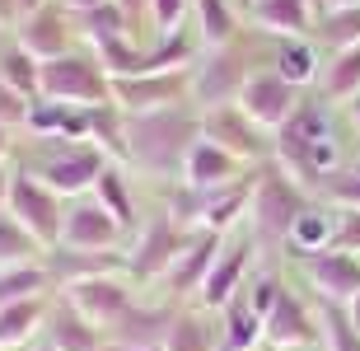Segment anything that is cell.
<instances>
[{
  "instance_id": "obj_1",
  "label": "cell",
  "mask_w": 360,
  "mask_h": 351,
  "mask_svg": "<svg viewBox=\"0 0 360 351\" xmlns=\"http://www.w3.org/2000/svg\"><path fill=\"white\" fill-rule=\"evenodd\" d=\"M201 141V117L183 108L127 113V160L146 174H183L187 150Z\"/></svg>"
},
{
  "instance_id": "obj_2",
  "label": "cell",
  "mask_w": 360,
  "mask_h": 351,
  "mask_svg": "<svg viewBox=\"0 0 360 351\" xmlns=\"http://www.w3.org/2000/svg\"><path fill=\"white\" fill-rule=\"evenodd\" d=\"M38 98L75 103V108H98V103H112V75L84 52L56 56V61H42V94Z\"/></svg>"
},
{
  "instance_id": "obj_3",
  "label": "cell",
  "mask_w": 360,
  "mask_h": 351,
  "mask_svg": "<svg viewBox=\"0 0 360 351\" xmlns=\"http://www.w3.org/2000/svg\"><path fill=\"white\" fill-rule=\"evenodd\" d=\"M19 225H24L33 239L52 253L56 243H61V220H66V211H61V197H56L47 183H42L38 174H28V169H14V183H10V206H5Z\"/></svg>"
},
{
  "instance_id": "obj_4",
  "label": "cell",
  "mask_w": 360,
  "mask_h": 351,
  "mask_svg": "<svg viewBox=\"0 0 360 351\" xmlns=\"http://www.w3.org/2000/svg\"><path fill=\"white\" fill-rule=\"evenodd\" d=\"M304 206H309V197L300 192V183L285 169H262L257 188H253V206H248L253 225H257V239H285Z\"/></svg>"
},
{
  "instance_id": "obj_5",
  "label": "cell",
  "mask_w": 360,
  "mask_h": 351,
  "mask_svg": "<svg viewBox=\"0 0 360 351\" xmlns=\"http://www.w3.org/2000/svg\"><path fill=\"white\" fill-rule=\"evenodd\" d=\"M187 239H192V230H183L174 216L150 220L146 230H136V243L127 248V272H131L136 281H160V276H169V267H174L178 257H183Z\"/></svg>"
},
{
  "instance_id": "obj_6",
  "label": "cell",
  "mask_w": 360,
  "mask_h": 351,
  "mask_svg": "<svg viewBox=\"0 0 360 351\" xmlns=\"http://www.w3.org/2000/svg\"><path fill=\"white\" fill-rule=\"evenodd\" d=\"M253 70L243 61V47L239 42H225V47H211V52L201 56L197 75H192V98H197L201 108H225V103H239V89Z\"/></svg>"
},
{
  "instance_id": "obj_7",
  "label": "cell",
  "mask_w": 360,
  "mask_h": 351,
  "mask_svg": "<svg viewBox=\"0 0 360 351\" xmlns=\"http://www.w3.org/2000/svg\"><path fill=\"white\" fill-rule=\"evenodd\" d=\"M300 103H304V98H300V84H290L276 66L253 70V75L243 80V89H239V108L248 113L262 132H281V127L295 117Z\"/></svg>"
},
{
  "instance_id": "obj_8",
  "label": "cell",
  "mask_w": 360,
  "mask_h": 351,
  "mask_svg": "<svg viewBox=\"0 0 360 351\" xmlns=\"http://www.w3.org/2000/svg\"><path fill=\"white\" fill-rule=\"evenodd\" d=\"M75 33H80V19L61 5V0H47L42 10L24 14L19 28H14V42L33 52L38 61H56V56H70L75 52Z\"/></svg>"
},
{
  "instance_id": "obj_9",
  "label": "cell",
  "mask_w": 360,
  "mask_h": 351,
  "mask_svg": "<svg viewBox=\"0 0 360 351\" xmlns=\"http://www.w3.org/2000/svg\"><path fill=\"white\" fill-rule=\"evenodd\" d=\"M192 98V70H160V75H117L112 80V103L122 113H155L178 108Z\"/></svg>"
},
{
  "instance_id": "obj_10",
  "label": "cell",
  "mask_w": 360,
  "mask_h": 351,
  "mask_svg": "<svg viewBox=\"0 0 360 351\" xmlns=\"http://www.w3.org/2000/svg\"><path fill=\"white\" fill-rule=\"evenodd\" d=\"M103 169H108V155L94 146V141H66V146L38 169V178L56 197H75V192L94 188V183L103 178Z\"/></svg>"
},
{
  "instance_id": "obj_11",
  "label": "cell",
  "mask_w": 360,
  "mask_h": 351,
  "mask_svg": "<svg viewBox=\"0 0 360 351\" xmlns=\"http://www.w3.org/2000/svg\"><path fill=\"white\" fill-rule=\"evenodd\" d=\"M201 136L206 141H215V146H225L234 160H262L267 155V132L257 127L248 113L239 108V103H225V108H211L201 113Z\"/></svg>"
},
{
  "instance_id": "obj_12",
  "label": "cell",
  "mask_w": 360,
  "mask_h": 351,
  "mask_svg": "<svg viewBox=\"0 0 360 351\" xmlns=\"http://www.w3.org/2000/svg\"><path fill=\"white\" fill-rule=\"evenodd\" d=\"M122 234L127 230L98 202H75L66 211V220H61V243L66 248H84V253H117Z\"/></svg>"
},
{
  "instance_id": "obj_13",
  "label": "cell",
  "mask_w": 360,
  "mask_h": 351,
  "mask_svg": "<svg viewBox=\"0 0 360 351\" xmlns=\"http://www.w3.org/2000/svg\"><path fill=\"white\" fill-rule=\"evenodd\" d=\"M304 276L328 305H351V300L360 295V257L342 253V248L304 257Z\"/></svg>"
},
{
  "instance_id": "obj_14",
  "label": "cell",
  "mask_w": 360,
  "mask_h": 351,
  "mask_svg": "<svg viewBox=\"0 0 360 351\" xmlns=\"http://www.w3.org/2000/svg\"><path fill=\"white\" fill-rule=\"evenodd\" d=\"M220 248H225V234H215V230L192 234V239H187V248H183V257H178L174 267H169V276H164L169 295H174V300L201 295V286H206V276H211Z\"/></svg>"
},
{
  "instance_id": "obj_15",
  "label": "cell",
  "mask_w": 360,
  "mask_h": 351,
  "mask_svg": "<svg viewBox=\"0 0 360 351\" xmlns=\"http://www.w3.org/2000/svg\"><path fill=\"white\" fill-rule=\"evenodd\" d=\"M323 328L314 324V314H309V305L295 291H281V300L271 305L267 314V328H262V342L276 351H295V347H309V342H319Z\"/></svg>"
},
{
  "instance_id": "obj_16",
  "label": "cell",
  "mask_w": 360,
  "mask_h": 351,
  "mask_svg": "<svg viewBox=\"0 0 360 351\" xmlns=\"http://www.w3.org/2000/svg\"><path fill=\"white\" fill-rule=\"evenodd\" d=\"M66 300L84 314V319H89L94 328H112L122 314L136 305L131 291H127V281H117V276H89V281L70 286Z\"/></svg>"
},
{
  "instance_id": "obj_17",
  "label": "cell",
  "mask_w": 360,
  "mask_h": 351,
  "mask_svg": "<svg viewBox=\"0 0 360 351\" xmlns=\"http://www.w3.org/2000/svg\"><path fill=\"white\" fill-rule=\"evenodd\" d=\"M248 262H253V239H234L220 248V257H215L211 276H206V286H201L197 305H206V309H225L229 300L239 295L243 276H248Z\"/></svg>"
},
{
  "instance_id": "obj_18",
  "label": "cell",
  "mask_w": 360,
  "mask_h": 351,
  "mask_svg": "<svg viewBox=\"0 0 360 351\" xmlns=\"http://www.w3.org/2000/svg\"><path fill=\"white\" fill-rule=\"evenodd\" d=\"M174 319H178L174 305H131L108 333H112V347H164Z\"/></svg>"
},
{
  "instance_id": "obj_19",
  "label": "cell",
  "mask_w": 360,
  "mask_h": 351,
  "mask_svg": "<svg viewBox=\"0 0 360 351\" xmlns=\"http://www.w3.org/2000/svg\"><path fill=\"white\" fill-rule=\"evenodd\" d=\"M234 178H243V160H234L225 146H215V141L201 136L197 146L187 150V160H183V183H187V188L211 192V188L234 183Z\"/></svg>"
},
{
  "instance_id": "obj_20",
  "label": "cell",
  "mask_w": 360,
  "mask_h": 351,
  "mask_svg": "<svg viewBox=\"0 0 360 351\" xmlns=\"http://www.w3.org/2000/svg\"><path fill=\"white\" fill-rule=\"evenodd\" d=\"M117 267H127V253H84V248H66L56 243L47 253V272H52V286H80L89 276H112Z\"/></svg>"
},
{
  "instance_id": "obj_21",
  "label": "cell",
  "mask_w": 360,
  "mask_h": 351,
  "mask_svg": "<svg viewBox=\"0 0 360 351\" xmlns=\"http://www.w3.org/2000/svg\"><path fill=\"white\" fill-rule=\"evenodd\" d=\"M47 342H52L56 351H103L98 328H94L70 300H56L52 309H47Z\"/></svg>"
},
{
  "instance_id": "obj_22",
  "label": "cell",
  "mask_w": 360,
  "mask_h": 351,
  "mask_svg": "<svg viewBox=\"0 0 360 351\" xmlns=\"http://www.w3.org/2000/svg\"><path fill=\"white\" fill-rule=\"evenodd\" d=\"M253 188H257V174H243V178H234V183H225V188H211L206 192V211H201V230L225 234L229 225L253 206Z\"/></svg>"
},
{
  "instance_id": "obj_23",
  "label": "cell",
  "mask_w": 360,
  "mask_h": 351,
  "mask_svg": "<svg viewBox=\"0 0 360 351\" xmlns=\"http://www.w3.org/2000/svg\"><path fill=\"white\" fill-rule=\"evenodd\" d=\"M257 28H267L276 38H309L319 14L309 10V0H253L248 5Z\"/></svg>"
},
{
  "instance_id": "obj_24",
  "label": "cell",
  "mask_w": 360,
  "mask_h": 351,
  "mask_svg": "<svg viewBox=\"0 0 360 351\" xmlns=\"http://www.w3.org/2000/svg\"><path fill=\"white\" fill-rule=\"evenodd\" d=\"M333 243H337V216L328 211V206H314V202L300 211V220H295L290 234H285V248H290L295 257L328 253Z\"/></svg>"
},
{
  "instance_id": "obj_25",
  "label": "cell",
  "mask_w": 360,
  "mask_h": 351,
  "mask_svg": "<svg viewBox=\"0 0 360 351\" xmlns=\"http://www.w3.org/2000/svg\"><path fill=\"white\" fill-rule=\"evenodd\" d=\"M192 14H197V38L201 47H225L239 33V0H192Z\"/></svg>"
},
{
  "instance_id": "obj_26",
  "label": "cell",
  "mask_w": 360,
  "mask_h": 351,
  "mask_svg": "<svg viewBox=\"0 0 360 351\" xmlns=\"http://www.w3.org/2000/svg\"><path fill=\"white\" fill-rule=\"evenodd\" d=\"M192 56H197V38H192V33H183V28H174V33H160V38L141 52V70H136V75L187 70V66H192Z\"/></svg>"
},
{
  "instance_id": "obj_27",
  "label": "cell",
  "mask_w": 360,
  "mask_h": 351,
  "mask_svg": "<svg viewBox=\"0 0 360 351\" xmlns=\"http://www.w3.org/2000/svg\"><path fill=\"white\" fill-rule=\"evenodd\" d=\"M314 38L333 52H351L360 47V5H333L328 14L314 19Z\"/></svg>"
},
{
  "instance_id": "obj_28",
  "label": "cell",
  "mask_w": 360,
  "mask_h": 351,
  "mask_svg": "<svg viewBox=\"0 0 360 351\" xmlns=\"http://www.w3.org/2000/svg\"><path fill=\"white\" fill-rule=\"evenodd\" d=\"M52 291V272L42 262H19V267H0V305H19V300H42Z\"/></svg>"
},
{
  "instance_id": "obj_29",
  "label": "cell",
  "mask_w": 360,
  "mask_h": 351,
  "mask_svg": "<svg viewBox=\"0 0 360 351\" xmlns=\"http://www.w3.org/2000/svg\"><path fill=\"white\" fill-rule=\"evenodd\" d=\"M47 319V305L42 300H19V305H0V351H14L24 347L38 324Z\"/></svg>"
},
{
  "instance_id": "obj_30",
  "label": "cell",
  "mask_w": 360,
  "mask_h": 351,
  "mask_svg": "<svg viewBox=\"0 0 360 351\" xmlns=\"http://www.w3.org/2000/svg\"><path fill=\"white\" fill-rule=\"evenodd\" d=\"M262 328H267V319L248 305V295H234L225 305V347L229 351H253L262 342Z\"/></svg>"
},
{
  "instance_id": "obj_31",
  "label": "cell",
  "mask_w": 360,
  "mask_h": 351,
  "mask_svg": "<svg viewBox=\"0 0 360 351\" xmlns=\"http://www.w3.org/2000/svg\"><path fill=\"white\" fill-rule=\"evenodd\" d=\"M0 80L14 84L24 98H38L42 94V61L33 52H24L19 42H10V47L0 52Z\"/></svg>"
},
{
  "instance_id": "obj_32",
  "label": "cell",
  "mask_w": 360,
  "mask_h": 351,
  "mask_svg": "<svg viewBox=\"0 0 360 351\" xmlns=\"http://www.w3.org/2000/svg\"><path fill=\"white\" fill-rule=\"evenodd\" d=\"M323 98H328V103L360 98V47L333 52V61H328V70H323Z\"/></svg>"
},
{
  "instance_id": "obj_33",
  "label": "cell",
  "mask_w": 360,
  "mask_h": 351,
  "mask_svg": "<svg viewBox=\"0 0 360 351\" xmlns=\"http://www.w3.org/2000/svg\"><path fill=\"white\" fill-rule=\"evenodd\" d=\"M94 192H98L94 202L103 206V211H108L112 220H117L122 230H136V202H131V188H127L122 169H112V164H108V169H103V178L94 183Z\"/></svg>"
},
{
  "instance_id": "obj_34",
  "label": "cell",
  "mask_w": 360,
  "mask_h": 351,
  "mask_svg": "<svg viewBox=\"0 0 360 351\" xmlns=\"http://www.w3.org/2000/svg\"><path fill=\"white\" fill-rule=\"evenodd\" d=\"M276 70H281L290 84H300V89H304V84L319 75V42H309V38H285V42H281V52H276Z\"/></svg>"
},
{
  "instance_id": "obj_35",
  "label": "cell",
  "mask_w": 360,
  "mask_h": 351,
  "mask_svg": "<svg viewBox=\"0 0 360 351\" xmlns=\"http://www.w3.org/2000/svg\"><path fill=\"white\" fill-rule=\"evenodd\" d=\"M38 253H47L33 234L10 216L0 211V267H19V262H38Z\"/></svg>"
},
{
  "instance_id": "obj_36",
  "label": "cell",
  "mask_w": 360,
  "mask_h": 351,
  "mask_svg": "<svg viewBox=\"0 0 360 351\" xmlns=\"http://www.w3.org/2000/svg\"><path fill=\"white\" fill-rule=\"evenodd\" d=\"M164 351H215L206 319H201L197 309H178L174 328H169V338H164Z\"/></svg>"
},
{
  "instance_id": "obj_37",
  "label": "cell",
  "mask_w": 360,
  "mask_h": 351,
  "mask_svg": "<svg viewBox=\"0 0 360 351\" xmlns=\"http://www.w3.org/2000/svg\"><path fill=\"white\" fill-rule=\"evenodd\" d=\"M319 328H323V342H328V351H360V333H356V324H351L347 305H328V300H323Z\"/></svg>"
},
{
  "instance_id": "obj_38",
  "label": "cell",
  "mask_w": 360,
  "mask_h": 351,
  "mask_svg": "<svg viewBox=\"0 0 360 351\" xmlns=\"http://www.w3.org/2000/svg\"><path fill=\"white\" fill-rule=\"evenodd\" d=\"M187 10H192V0H150V24H155V33H174V28H183Z\"/></svg>"
},
{
  "instance_id": "obj_39",
  "label": "cell",
  "mask_w": 360,
  "mask_h": 351,
  "mask_svg": "<svg viewBox=\"0 0 360 351\" xmlns=\"http://www.w3.org/2000/svg\"><path fill=\"white\" fill-rule=\"evenodd\" d=\"M28 108H33V98H24L14 84L0 80V122H5V127H24V122H28Z\"/></svg>"
},
{
  "instance_id": "obj_40",
  "label": "cell",
  "mask_w": 360,
  "mask_h": 351,
  "mask_svg": "<svg viewBox=\"0 0 360 351\" xmlns=\"http://www.w3.org/2000/svg\"><path fill=\"white\" fill-rule=\"evenodd\" d=\"M323 192H328L333 202H342V206H360V169H342V174H333L328 183H323Z\"/></svg>"
},
{
  "instance_id": "obj_41",
  "label": "cell",
  "mask_w": 360,
  "mask_h": 351,
  "mask_svg": "<svg viewBox=\"0 0 360 351\" xmlns=\"http://www.w3.org/2000/svg\"><path fill=\"white\" fill-rule=\"evenodd\" d=\"M281 291H285V286H281L276 276H253V286H248L243 295H248V305H253V309L262 314V319H267V314H271V305L281 300Z\"/></svg>"
},
{
  "instance_id": "obj_42",
  "label": "cell",
  "mask_w": 360,
  "mask_h": 351,
  "mask_svg": "<svg viewBox=\"0 0 360 351\" xmlns=\"http://www.w3.org/2000/svg\"><path fill=\"white\" fill-rule=\"evenodd\" d=\"M333 248L360 257V206H347V211L337 216V243H333Z\"/></svg>"
},
{
  "instance_id": "obj_43",
  "label": "cell",
  "mask_w": 360,
  "mask_h": 351,
  "mask_svg": "<svg viewBox=\"0 0 360 351\" xmlns=\"http://www.w3.org/2000/svg\"><path fill=\"white\" fill-rule=\"evenodd\" d=\"M24 10H19V0H0V28H19Z\"/></svg>"
},
{
  "instance_id": "obj_44",
  "label": "cell",
  "mask_w": 360,
  "mask_h": 351,
  "mask_svg": "<svg viewBox=\"0 0 360 351\" xmlns=\"http://www.w3.org/2000/svg\"><path fill=\"white\" fill-rule=\"evenodd\" d=\"M61 5H66L70 14H75V19H80V14H89V10H98V5H108V0H61Z\"/></svg>"
},
{
  "instance_id": "obj_45",
  "label": "cell",
  "mask_w": 360,
  "mask_h": 351,
  "mask_svg": "<svg viewBox=\"0 0 360 351\" xmlns=\"http://www.w3.org/2000/svg\"><path fill=\"white\" fill-rule=\"evenodd\" d=\"M117 5L127 10V19H131V24L141 19V14H150V0H117Z\"/></svg>"
},
{
  "instance_id": "obj_46",
  "label": "cell",
  "mask_w": 360,
  "mask_h": 351,
  "mask_svg": "<svg viewBox=\"0 0 360 351\" xmlns=\"http://www.w3.org/2000/svg\"><path fill=\"white\" fill-rule=\"evenodd\" d=\"M10 183H14V169H5V164H0V211L10 206Z\"/></svg>"
},
{
  "instance_id": "obj_47",
  "label": "cell",
  "mask_w": 360,
  "mask_h": 351,
  "mask_svg": "<svg viewBox=\"0 0 360 351\" xmlns=\"http://www.w3.org/2000/svg\"><path fill=\"white\" fill-rule=\"evenodd\" d=\"M5 155H10V127L0 122V164H5Z\"/></svg>"
},
{
  "instance_id": "obj_48",
  "label": "cell",
  "mask_w": 360,
  "mask_h": 351,
  "mask_svg": "<svg viewBox=\"0 0 360 351\" xmlns=\"http://www.w3.org/2000/svg\"><path fill=\"white\" fill-rule=\"evenodd\" d=\"M347 314H351V324H356V333H360V295H356V300L347 305Z\"/></svg>"
},
{
  "instance_id": "obj_49",
  "label": "cell",
  "mask_w": 360,
  "mask_h": 351,
  "mask_svg": "<svg viewBox=\"0 0 360 351\" xmlns=\"http://www.w3.org/2000/svg\"><path fill=\"white\" fill-rule=\"evenodd\" d=\"M42 5H47V0H19V10H24V14H33V10H42Z\"/></svg>"
},
{
  "instance_id": "obj_50",
  "label": "cell",
  "mask_w": 360,
  "mask_h": 351,
  "mask_svg": "<svg viewBox=\"0 0 360 351\" xmlns=\"http://www.w3.org/2000/svg\"><path fill=\"white\" fill-rule=\"evenodd\" d=\"M351 122H356V132H360V98H351Z\"/></svg>"
},
{
  "instance_id": "obj_51",
  "label": "cell",
  "mask_w": 360,
  "mask_h": 351,
  "mask_svg": "<svg viewBox=\"0 0 360 351\" xmlns=\"http://www.w3.org/2000/svg\"><path fill=\"white\" fill-rule=\"evenodd\" d=\"M309 10H314V14H328V0H309Z\"/></svg>"
},
{
  "instance_id": "obj_52",
  "label": "cell",
  "mask_w": 360,
  "mask_h": 351,
  "mask_svg": "<svg viewBox=\"0 0 360 351\" xmlns=\"http://www.w3.org/2000/svg\"><path fill=\"white\" fill-rule=\"evenodd\" d=\"M108 351H164V347H108Z\"/></svg>"
},
{
  "instance_id": "obj_53",
  "label": "cell",
  "mask_w": 360,
  "mask_h": 351,
  "mask_svg": "<svg viewBox=\"0 0 360 351\" xmlns=\"http://www.w3.org/2000/svg\"><path fill=\"white\" fill-rule=\"evenodd\" d=\"M333 5H360V0H328V10H333Z\"/></svg>"
},
{
  "instance_id": "obj_54",
  "label": "cell",
  "mask_w": 360,
  "mask_h": 351,
  "mask_svg": "<svg viewBox=\"0 0 360 351\" xmlns=\"http://www.w3.org/2000/svg\"><path fill=\"white\" fill-rule=\"evenodd\" d=\"M33 351H56V347H52V342H42V347H33Z\"/></svg>"
},
{
  "instance_id": "obj_55",
  "label": "cell",
  "mask_w": 360,
  "mask_h": 351,
  "mask_svg": "<svg viewBox=\"0 0 360 351\" xmlns=\"http://www.w3.org/2000/svg\"><path fill=\"white\" fill-rule=\"evenodd\" d=\"M5 47H10V42H5V28H0V52H5Z\"/></svg>"
},
{
  "instance_id": "obj_56",
  "label": "cell",
  "mask_w": 360,
  "mask_h": 351,
  "mask_svg": "<svg viewBox=\"0 0 360 351\" xmlns=\"http://www.w3.org/2000/svg\"><path fill=\"white\" fill-rule=\"evenodd\" d=\"M239 5H243V10H248V5H253V0H239Z\"/></svg>"
}]
</instances>
